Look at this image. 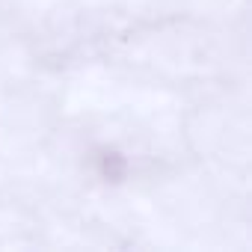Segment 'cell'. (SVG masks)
<instances>
[{"label":"cell","instance_id":"1","mask_svg":"<svg viewBox=\"0 0 252 252\" xmlns=\"http://www.w3.org/2000/svg\"><path fill=\"white\" fill-rule=\"evenodd\" d=\"M122 169H125V160H122L119 155H107V158H104V172H107L110 178H119Z\"/></svg>","mask_w":252,"mask_h":252}]
</instances>
